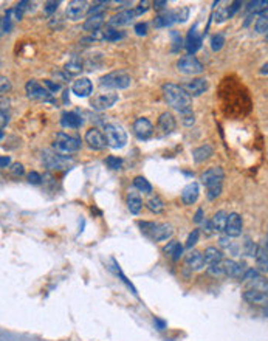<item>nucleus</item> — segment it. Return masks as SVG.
I'll use <instances>...</instances> for the list:
<instances>
[{
	"label": "nucleus",
	"instance_id": "48",
	"mask_svg": "<svg viewBox=\"0 0 268 341\" xmlns=\"http://www.w3.org/2000/svg\"><path fill=\"white\" fill-rule=\"evenodd\" d=\"M43 85L47 87L50 93H56V92H59V90H61L59 84H54V82H51L50 79H45V81H43Z\"/></svg>",
	"mask_w": 268,
	"mask_h": 341
},
{
	"label": "nucleus",
	"instance_id": "21",
	"mask_svg": "<svg viewBox=\"0 0 268 341\" xmlns=\"http://www.w3.org/2000/svg\"><path fill=\"white\" fill-rule=\"evenodd\" d=\"M200 45H202V36L197 33V27H194V28H191V31H189L185 47L189 53H195L200 48Z\"/></svg>",
	"mask_w": 268,
	"mask_h": 341
},
{
	"label": "nucleus",
	"instance_id": "52",
	"mask_svg": "<svg viewBox=\"0 0 268 341\" xmlns=\"http://www.w3.org/2000/svg\"><path fill=\"white\" fill-rule=\"evenodd\" d=\"M240 5H242V2H232V3L230 5V8H228V17H232L234 13H236V11L240 8Z\"/></svg>",
	"mask_w": 268,
	"mask_h": 341
},
{
	"label": "nucleus",
	"instance_id": "19",
	"mask_svg": "<svg viewBox=\"0 0 268 341\" xmlns=\"http://www.w3.org/2000/svg\"><path fill=\"white\" fill-rule=\"evenodd\" d=\"M198 192H200L198 185H197L195 182L189 183V185L186 186V188L183 189V192H182V200H183V203H185V205H192V203H195V200L198 199Z\"/></svg>",
	"mask_w": 268,
	"mask_h": 341
},
{
	"label": "nucleus",
	"instance_id": "4",
	"mask_svg": "<svg viewBox=\"0 0 268 341\" xmlns=\"http://www.w3.org/2000/svg\"><path fill=\"white\" fill-rule=\"evenodd\" d=\"M53 148L59 153H73L81 149V140L76 137H72V135H67L64 132H59V134L56 135Z\"/></svg>",
	"mask_w": 268,
	"mask_h": 341
},
{
	"label": "nucleus",
	"instance_id": "25",
	"mask_svg": "<svg viewBox=\"0 0 268 341\" xmlns=\"http://www.w3.org/2000/svg\"><path fill=\"white\" fill-rule=\"evenodd\" d=\"M243 300L250 304H267L268 303V295L258 292V290H247L243 293Z\"/></svg>",
	"mask_w": 268,
	"mask_h": 341
},
{
	"label": "nucleus",
	"instance_id": "45",
	"mask_svg": "<svg viewBox=\"0 0 268 341\" xmlns=\"http://www.w3.org/2000/svg\"><path fill=\"white\" fill-rule=\"evenodd\" d=\"M198 236H200V233H198V229H192V233L188 236V240H186V248H192L197 242H198Z\"/></svg>",
	"mask_w": 268,
	"mask_h": 341
},
{
	"label": "nucleus",
	"instance_id": "40",
	"mask_svg": "<svg viewBox=\"0 0 268 341\" xmlns=\"http://www.w3.org/2000/svg\"><path fill=\"white\" fill-rule=\"evenodd\" d=\"M106 164L110 168V169H114V171H118L121 168V164H122V160L119 157H115V155H109L106 158Z\"/></svg>",
	"mask_w": 268,
	"mask_h": 341
},
{
	"label": "nucleus",
	"instance_id": "31",
	"mask_svg": "<svg viewBox=\"0 0 268 341\" xmlns=\"http://www.w3.org/2000/svg\"><path fill=\"white\" fill-rule=\"evenodd\" d=\"M174 22H177V13H174V11H169V13H164V14H160L157 19H155V27L157 28H163V27H169L172 25Z\"/></svg>",
	"mask_w": 268,
	"mask_h": 341
},
{
	"label": "nucleus",
	"instance_id": "18",
	"mask_svg": "<svg viewBox=\"0 0 268 341\" xmlns=\"http://www.w3.org/2000/svg\"><path fill=\"white\" fill-rule=\"evenodd\" d=\"M174 234V229L169 224H155L153 229L151 231V236L155 240H166Z\"/></svg>",
	"mask_w": 268,
	"mask_h": 341
},
{
	"label": "nucleus",
	"instance_id": "17",
	"mask_svg": "<svg viewBox=\"0 0 268 341\" xmlns=\"http://www.w3.org/2000/svg\"><path fill=\"white\" fill-rule=\"evenodd\" d=\"M223 268H225V274H228V276H231V278H240V279L243 276V273L247 271V270H243L242 264L232 261V259L223 261Z\"/></svg>",
	"mask_w": 268,
	"mask_h": 341
},
{
	"label": "nucleus",
	"instance_id": "32",
	"mask_svg": "<svg viewBox=\"0 0 268 341\" xmlns=\"http://www.w3.org/2000/svg\"><path fill=\"white\" fill-rule=\"evenodd\" d=\"M248 284V290H258V292H262V293H267L268 295V279L262 278V276H258L256 279L247 282Z\"/></svg>",
	"mask_w": 268,
	"mask_h": 341
},
{
	"label": "nucleus",
	"instance_id": "36",
	"mask_svg": "<svg viewBox=\"0 0 268 341\" xmlns=\"http://www.w3.org/2000/svg\"><path fill=\"white\" fill-rule=\"evenodd\" d=\"M247 9L250 13H262V11L268 9V0H256V2H250Z\"/></svg>",
	"mask_w": 268,
	"mask_h": 341
},
{
	"label": "nucleus",
	"instance_id": "49",
	"mask_svg": "<svg viewBox=\"0 0 268 341\" xmlns=\"http://www.w3.org/2000/svg\"><path fill=\"white\" fill-rule=\"evenodd\" d=\"M148 9H149V2H146V0H144V2H140V5L135 9V13H137V16H141L143 13H146Z\"/></svg>",
	"mask_w": 268,
	"mask_h": 341
},
{
	"label": "nucleus",
	"instance_id": "22",
	"mask_svg": "<svg viewBox=\"0 0 268 341\" xmlns=\"http://www.w3.org/2000/svg\"><path fill=\"white\" fill-rule=\"evenodd\" d=\"M158 127L163 134H171V132H174V129H175V118L169 112L161 114L158 118Z\"/></svg>",
	"mask_w": 268,
	"mask_h": 341
},
{
	"label": "nucleus",
	"instance_id": "59",
	"mask_svg": "<svg viewBox=\"0 0 268 341\" xmlns=\"http://www.w3.org/2000/svg\"><path fill=\"white\" fill-rule=\"evenodd\" d=\"M8 124V114H5V109H2V129Z\"/></svg>",
	"mask_w": 268,
	"mask_h": 341
},
{
	"label": "nucleus",
	"instance_id": "44",
	"mask_svg": "<svg viewBox=\"0 0 268 341\" xmlns=\"http://www.w3.org/2000/svg\"><path fill=\"white\" fill-rule=\"evenodd\" d=\"M258 276H261L258 270H254V268H247V271H245L243 276H242V281L250 282V281H253V279H256Z\"/></svg>",
	"mask_w": 268,
	"mask_h": 341
},
{
	"label": "nucleus",
	"instance_id": "64",
	"mask_svg": "<svg viewBox=\"0 0 268 341\" xmlns=\"http://www.w3.org/2000/svg\"><path fill=\"white\" fill-rule=\"evenodd\" d=\"M267 38H268V31H267Z\"/></svg>",
	"mask_w": 268,
	"mask_h": 341
},
{
	"label": "nucleus",
	"instance_id": "51",
	"mask_svg": "<svg viewBox=\"0 0 268 341\" xmlns=\"http://www.w3.org/2000/svg\"><path fill=\"white\" fill-rule=\"evenodd\" d=\"M11 174H13V175H22V174H24V166H22L20 163H14L13 166H11Z\"/></svg>",
	"mask_w": 268,
	"mask_h": 341
},
{
	"label": "nucleus",
	"instance_id": "7",
	"mask_svg": "<svg viewBox=\"0 0 268 341\" xmlns=\"http://www.w3.org/2000/svg\"><path fill=\"white\" fill-rule=\"evenodd\" d=\"M84 140H85V143L88 145V148L95 149V151H101V149H104L106 145H107L104 134H103L101 130H98L96 127L88 129V130L85 132V135H84Z\"/></svg>",
	"mask_w": 268,
	"mask_h": 341
},
{
	"label": "nucleus",
	"instance_id": "61",
	"mask_svg": "<svg viewBox=\"0 0 268 341\" xmlns=\"http://www.w3.org/2000/svg\"><path fill=\"white\" fill-rule=\"evenodd\" d=\"M261 73H262V75L268 73V64H265V65H264V67H262V70H261Z\"/></svg>",
	"mask_w": 268,
	"mask_h": 341
},
{
	"label": "nucleus",
	"instance_id": "12",
	"mask_svg": "<svg viewBox=\"0 0 268 341\" xmlns=\"http://www.w3.org/2000/svg\"><path fill=\"white\" fill-rule=\"evenodd\" d=\"M133 134H135L140 140H148L153 134V126L148 118H138L133 123Z\"/></svg>",
	"mask_w": 268,
	"mask_h": 341
},
{
	"label": "nucleus",
	"instance_id": "55",
	"mask_svg": "<svg viewBox=\"0 0 268 341\" xmlns=\"http://www.w3.org/2000/svg\"><path fill=\"white\" fill-rule=\"evenodd\" d=\"M194 222L200 224V222H203V210L200 208V210H197L195 216H194Z\"/></svg>",
	"mask_w": 268,
	"mask_h": 341
},
{
	"label": "nucleus",
	"instance_id": "35",
	"mask_svg": "<svg viewBox=\"0 0 268 341\" xmlns=\"http://www.w3.org/2000/svg\"><path fill=\"white\" fill-rule=\"evenodd\" d=\"M164 251L167 253V255H171L174 261H178L183 255V247L178 244V242H171V244L164 248Z\"/></svg>",
	"mask_w": 268,
	"mask_h": 341
},
{
	"label": "nucleus",
	"instance_id": "8",
	"mask_svg": "<svg viewBox=\"0 0 268 341\" xmlns=\"http://www.w3.org/2000/svg\"><path fill=\"white\" fill-rule=\"evenodd\" d=\"M27 93L30 98H33V100H39V101H53L51 100V93L43 89V87L38 82V81H28L27 85Z\"/></svg>",
	"mask_w": 268,
	"mask_h": 341
},
{
	"label": "nucleus",
	"instance_id": "37",
	"mask_svg": "<svg viewBox=\"0 0 268 341\" xmlns=\"http://www.w3.org/2000/svg\"><path fill=\"white\" fill-rule=\"evenodd\" d=\"M103 36L106 40H119L124 38V33L122 31H118V30H114V28H109L103 33Z\"/></svg>",
	"mask_w": 268,
	"mask_h": 341
},
{
	"label": "nucleus",
	"instance_id": "28",
	"mask_svg": "<svg viewBox=\"0 0 268 341\" xmlns=\"http://www.w3.org/2000/svg\"><path fill=\"white\" fill-rule=\"evenodd\" d=\"M104 24V14H95V16H90L85 22H84V30L85 31H99V28H101V25Z\"/></svg>",
	"mask_w": 268,
	"mask_h": 341
},
{
	"label": "nucleus",
	"instance_id": "42",
	"mask_svg": "<svg viewBox=\"0 0 268 341\" xmlns=\"http://www.w3.org/2000/svg\"><path fill=\"white\" fill-rule=\"evenodd\" d=\"M256 31L258 33H265L267 35V31H268V17H262V16H259V19H258V22H256Z\"/></svg>",
	"mask_w": 268,
	"mask_h": 341
},
{
	"label": "nucleus",
	"instance_id": "10",
	"mask_svg": "<svg viewBox=\"0 0 268 341\" xmlns=\"http://www.w3.org/2000/svg\"><path fill=\"white\" fill-rule=\"evenodd\" d=\"M116 101H118V93L106 92V93H99L98 96H95L92 101V106L96 111H106V109H110Z\"/></svg>",
	"mask_w": 268,
	"mask_h": 341
},
{
	"label": "nucleus",
	"instance_id": "60",
	"mask_svg": "<svg viewBox=\"0 0 268 341\" xmlns=\"http://www.w3.org/2000/svg\"><path fill=\"white\" fill-rule=\"evenodd\" d=\"M155 323H157V324L160 326V331H163V329H164V323L160 321V320H155Z\"/></svg>",
	"mask_w": 268,
	"mask_h": 341
},
{
	"label": "nucleus",
	"instance_id": "1",
	"mask_svg": "<svg viewBox=\"0 0 268 341\" xmlns=\"http://www.w3.org/2000/svg\"><path fill=\"white\" fill-rule=\"evenodd\" d=\"M163 96L166 103L169 104L172 109L178 111L180 114H189L192 111V100L189 96L182 85H177L172 82H167L163 85Z\"/></svg>",
	"mask_w": 268,
	"mask_h": 341
},
{
	"label": "nucleus",
	"instance_id": "54",
	"mask_svg": "<svg viewBox=\"0 0 268 341\" xmlns=\"http://www.w3.org/2000/svg\"><path fill=\"white\" fill-rule=\"evenodd\" d=\"M9 157H6V155H2V158H0V168L2 169H6L8 166H9Z\"/></svg>",
	"mask_w": 268,
	"mask_h": 341
},
{
	"label": "nucleus",
	"instance_id": "53",
	"mask_svg": "<svg viewBox=\"0 0 268 341\" xmlns=\"http://www.w3.org/2000/svg\"><path fill=\"white\" fill-rule=\"evenodd\" d=\"M0 82H2V87H0V90H2V93H6V92L11 89V84H9V81L5 78V76H2V78H0Z\"/></svg>",
	"mask_w": 268,
	"mask_h": 341
},
{
	"label": "nucleus",
	"instance_id": "14",
	"mask_svg": "<svg viewBox=\"0 0 268 341\" xmlns=\"http://www.w3.org/2000/svg\"><path fill=\"white\" fill-rule=\"evenodd\" d=\"M72 90L76 96H81V98H85L88 96L92 92H93V84L92 81L88 78H81V79H76L73 82V87Z\"/></svg>",
	"mask_w": 268,
	"mask_h": 341
},
{
	"label": "nucleus",
	"instance_id": "13",
	"mask_svg": "<svg viewBox=\"0 0 268 341\" xmlns=\"http://www.w3.org/2000/svg\"><path fill=\"white\" fill-rule=\"evenodd\" d=\"M242 228H243V222H242L240 214H237V213L228 214V222H227V229H225L227 236L239 237L242 234Z\"/></svg>",
	"mask_w": 268,
	"mask_h": 341
},
{
	"label": "nucleus",
	"instance_id": "57",
	"mask_svg": "<svg viewBox=\"0 0 268 341\" xmlns=\"http://www.w3.org/2000/svg\"><path fill=\"white\" fill-rule=\"evenodd\" d=\"M167 6V2H164V0H157V2H153V8H157V9H161Z\"/></svg>",
	"mask_w": 268,
	"mask_h": 341
},
{
	"label": "nucleus",
	"instance_id": "34",
	"mask_svg": "<svg viewBox=\"0 0 268 341\" xmlns=\"http://www.w3.org/2000/svg\"><path fill=\"white\" fill-rule=\"evenodd\" d=\"M133 186H135L138 191H141L143 194H151L152 192V185L144 177H141V175H138V177L133 179Z\"/></svg>",
	"mask_w": 268,
	"mask_h": 341
},
{
	"label": "nucleus",
	"instance_id": "15",
	"mask_svg": "<svg viewBox=\"0 0 268 341\" xmlns=\"http://www.w3.org/2000/svg\"><path fill=\"white\" fill-rule=\"evenodd\" d=\"M42 158H43V163H45V166L48 168V169H64L65 168V163H67V160L65 158H62L61 155H58V153H51V152H48V151H45L42 153Z\"/></svg>",
	"mask_w": 268,
	"mask_h": 341
},
{
	"label": "nucleus",
	"instance_id": "26",
	"mask_svg": "<svg viewBox=\"0 0 268 341\" xmlns=\"http://www.w3.org/2000/svg\"><path fill=\"white\" fill-rule=\"evenodd\" d=\"M227 222H228V214L225 211H217L213 219H211V225H213V229L217 231V233H222V231L227 229Z\"/></svg>",
	"mask_w": 268,
	"mask_h": 341
},
{
	"label": "nucleus",
	"instance_id": "29",
	"mask_svg": "<svg viewBox=\"0 0 268 341\" xmlns=\"http://www.w3.org/2000/svg\"><path fill=\"white\" fill-rule=\"evenodd\" d=\"M203 256H205V262L208 264V265H214V264L222 262V258H223L222 251L217 250L216 247H208L205 250V255Z\"/></svg>",
	"mask_w": 268,
	"mask_h": 341
},
{
	"label": "nucleus",
	"instance_id": "20",
	"mask_svg": "<svg viewBox=\"0 0 268 341\" xmlns=\"http://www.w3.org/2000/svg\"><path fill=\"white\" fill-rule=\"evenodd\" d=\"M186 265L191 270H202L205 267V256L200 251H191L186 256Z\"/></svg>",
	"mask_w": 268,
	"mask_h": 341
},
{
	"label": "nucleus",
	"instance_id": "27",
	"mask_svg": "<svg viewBox=\"0 0 268 341\" xmlns=\"http://www.w3.org/2000/svg\"><path fill=\"white\" fill-rule=\"evenodd\" d=\"M127 208H129V211L132 214H138L141 211V208H143V200H141V197L138 192H133L130 191L127 194Z\"/></svg>",
	"mask_w": 268,
	"mask_h": 341
},
{
	"label": "nucleus",
	"instance_id": "9",
	"mask_svg": "<svg viewBox=\"0 0 268 341\" xmlns=\"http://www.w3.org/2000/svg\"><path fill=\"white\" fill-rule=\"evenodd\" d=\"M88 9V3L85 0H72L65 9V14L70 20H79Z\"/></svg>",
	"mask_w": 268,
	"mask_h": 341
},
{
	"label": "nucleus",
	"instance_id": "47",
	"mask_svg": "<svg viewBox=\"0 0 268 341\" xmlns=\"http://www.w3.org/2000/svg\"><path fill=\"white\" fill-rule=\"evenodd\" d=\"M28 182H30L31 185H40V183H42L40 174L36 172V171H31V172L28 174Z\"/></svg>",
	"mask_w": 268,
	"mask_h": 341
},
{
	"label": "nucleus",
	"instance_id": "38",
	"mask_svg": "<svg viewBox=\"0 0 268 341\" xmlns=\"http://www.w3.org/2000/svg\"><path fill=\"white\" fill-rule=\"evenodd\" d=\"M81 70H82V64L79 61H76V59L70 61L69 64L65 65V72L70 73V75H76V73H79Z\"/></svg>",
	"mask_w": 268,
	"mask_h": 341
},
{
	"label": "nucleus",
	"instance_id": "33",
	"mask_svg": "<svg viewBox=\"0 0 268 341\" xmlns=\"http://www.w3.org/2000/svg\"><path fill=\"white\" fill-rule=\"evenodd\" d=\"M146 206L149 208V211H152L155 214H160V213L164 211V203H163V200L160 199L158 195L151 197V199L146 202Z\"/></svg>",
	"mask_w": 268,
	"mask_h": 341
},
{
	"label": "nucleus",
	"instance_id": "50",
	"mask_svg": "<svg viewBox=\"0 0 268 341\" xmlns=\"http://www.w3.org/2000/svg\"><path fill=\"white\" fill-rule=\"evenodd\" d=\"M135 33L138 36H146L148 33V25L146 24H137L135 25Z\"/></svg>",
	"mask_w": 268,
	"mask_h": 341
},
{
	"label": "nucleus",
	"instance_id": "46",
	"mask_svg": "<svg viewBox=\"0 0 268 341\" xmlns=\"http://www.w3.org/2000/svg\"><path fill=\"white\" fill-rule=\"evenodd\" d=\"M11 30V14L6 13V16L2 19V35H6Z\"/></svg>",
	"mask_w": 268,
	"mask_h": 341
},
{
	"label": "nucleus",
	"instance_id": "30",
	"mask_svg": "<svg viewBox=\"0 0 268 341\" xmlns=\"http://www.w3.org/2000/svg\"><path fill=\"white\" fill-rule=\"evenodd\" d=\"M211 155H213V148H211L209 145L200 146V148H197V149L192 152V158H194L195 163H202V161L208 160Z\"/></svg>",
	"mask_w": 268,
	"mask_h": 341
},
{
	"label": "nucleus",
	"instance_id": "23",
	"mask_svg": "<svg viewBox=\"0 0 268 341\" xmlns=\"http://www.w3.org/2000/svg\"><path fill=\"white\" fill-rule=\"evenodd\" d=\"M61 123L64 127H69V129H77L82 126V119L79 115H76L75 112H64L62 118H61Z\"/></svg>",
	"mask_w": 268,
	"mask_h": 341
},
{
	"label": "nucleus",
	"instance_id": "2",
	"mask_svg": "<svg viewBox=\"0 0 268 341\" xmlns=\"http://www.w3.org/2000/svg\"><path fill=\"white\" fill-rule=\"evenodd\" d=\"M132 82L130 75H127L126 72L118 70V72H112L106 76H103L99 79V84L101 87H106V89H115V90H121V89H127Z\"/></svg>",
	"mask_w": 268,
	"mask_h": 341
},
{
	"label": "nucleus",
	"instance_id": "24",
	"mask_svg": "<svg viewBox=\"0 0 268 341\" xmlns=\"http://www.w3.org/2000/svg\"><path fill=\"white\" fill-rule=\"evenodd\" d=\"M256 267L259 273H268V250L264 247H258L256 251Z\"/></svg>",
	"mask_w": 268,
	"mask_h": 341
},
{
	"label": "nucleus",
	"instance_id": "56",
	"mask_svg": "<svg viewBox=\"0 0 268 341\" xmlns=\"http://www.w3.org/2000/svg\"><path fill=\"white\" fill-rule=\"evenodd\" d=\"M185 124H192L194 123V114H191V112H189V114H185Z\"/></svg>",
	"mask_w": 268,
	"mask_h": 341
},
{
	"label": "nucleus",
	"instance_id": "11",
	"mask_svg": "<svg viewBox=\"0 0 268 341\" xmlns=\"http://www.w3.org/2000/svg\"><path fill=\"white\" fill-rule=\"evenodd\" d=\"M182 87L189 96H200L208 89V81L205 78H195L191 81H186Z\"/></svg>",
	"mask_w": 268,
	"mask_h": 341
},
{
	"label": "nucleus",
	"instance_id": "43",
	"mask_svg": "<svg viewBox=\"0 0 268 341\" xmlns=\"http://www.w3.org/2000/svg\"><path fill=\"white\" fill-rule=\"evenodd\" d=\"M59 6V2H56V0H50V2H45V5H43V13H45V16H51L56 9H58Z\"/></svg>",
	"mask_w": 268,
	"mask_h": 341
},
{
	"label": "nucleus",
	"instance_id": "39",
	"mask_svg": "<svg viewBox=\"0 0 268 341\" xmlns=\"http://www.w3.org/2000/svg\"><path fill=\"white\" fill-rule=\"evenodd\" d=\"M223 43H225V38H223V35H214L213 38H211V48H213L214 51H219L222 50Z\"/></svg>",
	"mask_w": 268,
	"mask_h": 341
},
{
	"label": "nucleus",
	"instance_id": "5",
	"mask_svg": "<svg viewBox=\"0 0 268 341\" xmlns=\"http://www.w3.org/2000/svg\"><path fill=\"white\" fill-rule=\"evenodd\" d=\"M177 69L185 75H198L203 72V65L194 54H186V56H182L178 59Z\"/></svg>",
	"mask_w": 268,
	"mask_h": 341
},
{
	"label": "nucleus",
	"instance_id": "63",
	"mask_svg": "<svg viewBox=\"0 0 268 341\" xmlns=\"http://www.w3.org/2000/svg\"><path fill=\"white\" fill-rule=\"evenodd\" d=\"M267 250H268V237H267Z\"/></svg>",
	"mask_w": 268,
	"mask_h": 341
},
{
	"label": "nucleus",
	"instance_id": "58",
	"mask_svg": "<svg viewBox=\"0 0 268 341\" xmlns=\"http://www.w3.org/2000/svg\"><path fill=\"white\" fill-rule=\"evenodd\" d=\"M220 245H222V247H230V245H231L230 236H227V237H220Z\"/></svg>",
	"mask_w": 268,
	"mask_h": 341
},
{
	"label": "nucleus",
	"instance_id": "41",
	"mask_svg": "<svg viewBox=\"0 0 268 341\" xmlns=\"http://www.w3.org/2000/svg\"><path fill=\"white\" fill-rule=\"evenodd\" d=\"M209 274H213V276H222V274H225V268H223V261L219 264H214V265H209L208 267Z\"/></svg>",
	"mask_w": 268,
	"mask_h": 341
},
{
	"label": "nucleus",
	"instance_id": "3",
	"mask_svg": "<svg viewBox=\"0 0 268 341\" xmlns=\"http://www.w3.org/2000/svg\"><path fill=\"white\" fill-rule=\"evenodd\" d=\"M104 137L110 148L121 149L126 146L127 143V134L126 130L118 124H106L104 127Z\"/></svg>",
	"mask_w": 268,
	"mask_h": 341
},
{
	"label": "nucleus",
	"instance_id": "16",
	"mask_svg": "<svg viewBox=\"0 0 268 341\" xmlns=\"http://www.w3.org/2000/svg\"><path fill=\"white\" fill-rule=\"evenodd\" d=\"M137 16L135 9H126V11H121L116 16H114L109 20V25L110 27H122V25H127L132 22V19Z\"/></svg>",
	"mask_w": 268,
	"mask_h": 341
},
{
	"label": "nucleus",
	"instance_id": "62",
	"mask_svg": "<svg viewBox=\"0 0 268 341\" xmlns=\"http://www.w3.org/2000/svg\"><path fill=\"white\" fill-rule=\"evenodd\" d=\"M265 315H267V316H268V303H267V304H265Z\"/></svg>",
	"mask_w": 268,
	"mask_h": 341
},
{
	"label": "nucleus",
	"instance_id": "6",
	"mask_svg": "<svg viewBox=\"0 0 268 341\" xmlns=\"http://www.w3.org/2000/svg\"><path fill=\"white\" fill-rule=\"evenodd\" d=\"M225 179V172L220 166L209 168L203 175H202V182L206 186V189H219L222 188V182Z\"/></svg>",
	"mask_w": 268,
	"mask_h": 341
}]
</instances>
